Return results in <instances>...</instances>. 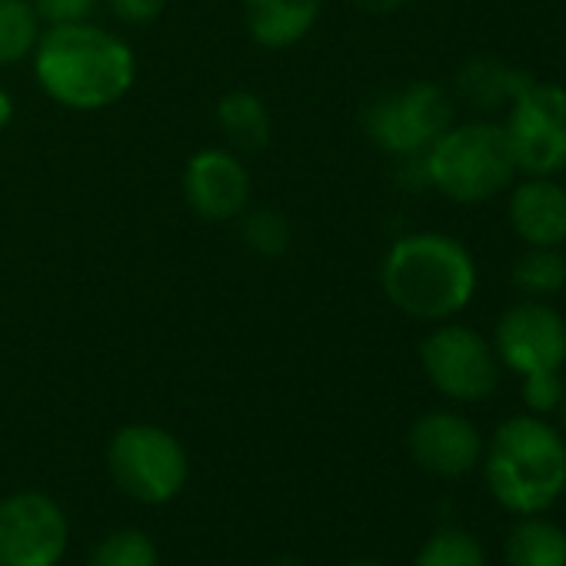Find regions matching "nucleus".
I'll return each mask as SVG.
<instances>
[{
  "instance_id": "nucleus-4",
  "label": "nucleus",
  "mask_w": 566,
  "mask_h": 566,
  "mask_svg": "<svg viewBox=\"0 0 566 566\" xmlns=\"http://www.w3.org/2000/svg\"><path fill=\"white\" fill-rule=\"evenodd\" d=\"M430 190L453 203H483L510 190L520 177L503 120L476 117L450 124V130L423 154Z\"/></svg>"
},
{
  "instance_id": "nucleus-11",
  "label": "nucleus",
  "mask_w": 566,
  "mask_h": 566,
  "mask_svg": "<svg viewBox=\"0 0 566 566\" xmlns=\"http://www.w3.org/2000/svg\"><path fill=\"white\" fill-rule=\"evenodd\" d=\"M180 193L203 223H233L250 207L253 177L237 150L200 147L184 164Z\"/></svg>"
},
{
  "instance_id": "nucleus-29",
  "label": "nucleus",
  "mask_w": 566,
  "mask_h": 566,
  "mask_svg": "<svg viewBox=\"0 0 566 566\" xmlns=\"http://www.w3.org/2000/svg\"><path fill=\"white\" fill-rule=\"evenodd\" d=\"M556 413H559V423H563V430H566V394H563V400H559V410H556Z\"/></svg>"
},
{
  "instance_id": "nucleus-12",
  "label": "nucleus",
  "mask_w": 566,
  "mask_h": 566,
  "mask_svg": "<svg viewBox=\"0 0 566 566\" xmlns=\"http://www.w3.org/2000/svg\"><path fill=\"white\" fill-rule=\"evenodd\" d=\"M407 450L430 476L460 480L480 463L483 437L473 420L457 410H427L410 423Z\"/></svg>"
},
{
  "instance_id": "nucleus-3",
  "label": "nucleus",
  "mask_w": 566,
  "mask_h": 566,
  "mask_svg": "<svg viewBox=\"0 0 566 566\" xmlns=\"http://www.w3.org/2000/svg\"><path fill=\"white\" fill-rule=\"evenodd\" d=\"M483 480L493 500L516 513H543L566 490V440L546 417H506L483 443Z\"/></svg>"
},
{
  "instance_id": "nucleus-1",
  "label": "nucleus",
  "mask_w": 566,
  "mask_h": 566,
  "mask_svg": "<svg viewBox=\"0 0 566 566\" xmlns=\"http://www.w3.org/2000/svg\"><path fill=\"white\" fill-rule=\"evenodd\" d=\"M31 64L41 91L54 104L81 114L120 104L137 84L134 48L94 21L44 28Z\"/></svg>"
},
{
  "instance_id": "nucleus-17",
  "label": "nucleus",
  "mask_w": 566,
  "mask_h": 566,
  "mask_svg": "<svg viewBox=\"0 0 566 566\" xmlns=\"http://www.w3.org/2000/svg\"><path fill=\"white\" fill-rule=\"evenodd\" d=\"M506 566H566V530L543 513L520 516L503 543Z\"/></svg>"
},
{
  "instance_id": "nucleus-22",
  "label": "nucleus",
  "mask_w": 566,
  "mask_h": 566,
  "mask_svg": "<svg viewBox=\"0 0 566 566\" xmlns=\"http://www.w3.org/2000/svg\"><path fill=\"white\" fill-rule=\"evenodd\" d=\"M87 566H160V553L147 533L117 530L94 546Z\"/></svg>"
},
{
  "instance_id": "nucleus-9",
  "label": "nucleus",
  "mask_w": 566,
  "mask_h": 566,
  "mask_svg": "<svg viewBox=\"0 0 566 566\" xmlns=\"http://www.w3.org/2000/svg\"><path fill=\"white\" fill-rule=\"evenodd\" d=\"M71 543L61 503L41 490L0 500V566H57Z\"/></svg>"
},
{
  "instance_id": "nucleus-18",
  "label": "nucleus",
  "mask_w": 566,
  "mask_h": 566,
  "mask_svg": "<svg viewBox=\"0 0 566 566\" xmlns=\"http://www.w3.org/2000/svg\"><path fill=\"white\" fill-rule=\"evenodd\" d=\"M513 291L526 301H549L566 287V250L563 247H523L510 263Z\"/></svg>"
},
{
  "instance_id": "nucleus-20",
  "label": "nucleus",
  "mask_w": 566,
  "mask_h": 566,
  "mask_svg": "<svg viewBox=\"0 0 566 566\" xmlns=\"http://www.w3.org/2000/svg\"><path fill=\"white\" fill-rule=\"evenodd\" d=\"M240 240L250 253L276 260L291 250L294 243V227L287 220V213L276 210V207H247L240 217Z\"/></svg>"
},
{
  "instance_id": "nucleus-23",
  "label": "nucleus",
  "mask_w": 566,
  "mask_h": 566,
  "mask_svg": "<svg viewBox=\"0 0 566 566\" xmlns=\"http://www.w3.org/2000/svg\"><path fill=\"white\" fill-rule=\"evenodd\" d=\"M563 394H566L563 370L520 377V397H523L526 413H533V417H549V413H556V410H559Z\"/></svg>"
},
{
  "instance_id": "nucleus-2",
  "label": "nucleus",
  "mask_w": 566,
  "mask_h": 566,
  "mask_svg": "<svg viewBox=\"0 0 566 566\" xmlns=\"http://www.w3.org/2000/svg\"><path fill=\"white\" fill-rule=\"evenodd\" d=\"M480 270L470 247L440 230L397 237L380 260V291L394 311L420 324L457 321L476 297Z\"/></svg>"
},
{
  "instance_id": "nucleus-30",
  "label": "nucleus",
  "mask_w": 566,
  "mask_h": 566,
  "mask_svg": "<svg viewBox=\"0 0 566 566\" xmlns=\"http://www.w3.org/2000/svg\"><path fill=\"white\" fill-rule=\"evenodd\" d=\"M563 250H566V243H563Z\"/></svg>"
},
{
  "instance_id": "nucleus-19",
  "label": "nucleus",
  "mask_w": 566,
  "mask_h": 566,
  "mask_svg": "<svg viewBox=\"0 0 566 566\" xmlns=\"http://www.w3.org/2000/svg\"><path fill=\"white\" fill-rule=\"evenodd\" d=\"M41 31L44 24L31 0H0V67H18L31 61Z\"/></svg>"
},
{
  "instance_id": "nucleus-14",
  "label": "nucleus",
  "mask_w": 566,
  "mask_h": 566,
  "mask_svg": "<svg viewBox=\"0 0 566 566\" xmlns=\"http://www.w3.org/2000/svg\"><path fill=\"white\" fill-rule=\"evenodd\" d=\"M324 18V0H243V24L256 48L287 51L311 38Z\"/></svg>"
},
{
  "instance_id": "nucleus-24",
  "label": "nucleus",
  "mask_w": 566,
  "mask_h": 566,
  "mask_svg": "<svg viewBox=\"0 0 566 566\" xmlns=\"http://www.w3.org/2000/svg\"><path fill=\"white\" fill-rule=\"evenodd\" d=\"M31 4H34L44 28H57V24L94 21V14L101 11L104 0H31Z\"/></svg>"
},
{
  "instance_id": "nucleus-10",
  "label": "nucleus",
  "mask_w": 566,
  "mask_h": 566,
  "mask_svg": "<svg viewBox=\"0 0 566 566\" xmlns=\"http://www.w3.org/2000/svg\"><path fill=\"white\" fill-rule=\"evenodd\" d=\"M493 350L503 370L516 377L563 370L566 364V321L549 301L520 297L493 327Z\"/></svg>"
},
{
  "instance_id": "nucleus-16",
  "label": "nucleus",
  "mask_w": 566,
  "mask_h": 566,
  "mask_svg": "<svg viewBox=\"0 0 566 566\" xmlns=\"http://www.w3.org/2000/svg\"><path fill=\"white\" fill-rule=\"evenodd\" d=\"M217 127L223 134V147L247 157V154H260L270 144L273 117L260 94L247 87H233L217 101Z\"/></svg>"
},
{
  "instance_id": "nucleus-13",
  "label": "nucleus",
  "mask_w": 566,
  "mask_h": 566,
  "mask_svg": "<svg viewBox=\"0 0 566 566\" xmlns=\"http://www.w3.org/2000/svg\"><path fill=\"white\" fill-rule=\"evenodd\" d=\"M510 227L523 247H563L566 243V187L556 177L513 180L506 203Z\"/></svg>"
},
{
  "instance_id": "nucleus-5",
  "label": "nucleus",
  "mask_w": 566,
  "mask_h": 566,
  "mask_svg": "<svg viewBox=\"0 0 566 566\" xmlns=\"http://www.w3.org/2000/svg\"><path fill=\"white\" fill-rule=\"evenodd\" d=\"M360 120L380 154L394 160L423 157L457 120V104L440 84L413 81L370 97Z\"/></svg>"
},
{
  "instance_id": "nucleus-7",
  "label": "nucleus",
  "mask_w": 566,
  "mask_h": 566,
  "mask_svg": "<svg viewBox=\"0 0 566 566\" xmlns=\"http://www.w3.org/2000/svg\"><path fill=\"white\" fill-rule=\"evenodd\" d=\"M420 367L430 387L453 403H480L500 384V360L493 344L457 321L433 324L420 340Z\"/></svg>"
},
{
  "instance_id": "nucleus-28",
  "label": "nucleus",
  "mask_w": 566,
  "mask_h": 566,
  "mask_svg": "<svg viewBox=\"0 0 566 566\" xmlns=\"http://www.w3.org/2000/svg\"><path fill=\"white\" fill-rule=\"evenodd\" d=\"M344 566H387V563H380V559H350Z\"/></svg>"
},
{
  "instance_id": "nucleus-15",
  "label": "nucleus",
  "mask_w": 566,
  "mask_h": 566,
  "mask_svg": "<svg viewBox=\"0 0 566 566\" xmlns=\"http://www.w3.org/2000/svg\"><path fill=\"white\" fill-rule=\"evenodd\" d=\"M533 84L530 74L510 67L506 61L493 57V54H480V57H470L460 71H457V97L480 111V114H496V111H506L526 87Z\"/></svg>"
},
{
  "instance_id": "nucleus-21",
  "label": "nucleus",
  "mask_w": 566,
  "mask_h": 566,
  "mask_svg": "<svg viewBox=\"0 0 566 566\" xmlns=\"http://www.w3.org/2000/svg\"><path fill=\"white\" fill-rule=\"evenodd\" d=\"M413 566H486V549L473 533L443 526L417 549Z\"/></svg>"
},
{
  "instance_id": "nucleus-27",
  "label": "nucleus",
  "mask_w": 566,
  "mask_h": 566,
  "mask_svg": "<svg viewBox=\"0 0 566 566\" xmlns=\"http://www.w3.org/2000/svg\"><path fill=\"white\" fill-rule=\"evenodd\" d=\"M14 114H18V107H14V97H11V91L0 84V134H4L11 124H14Z\"/></svg>"
},
{
  "instance_id": "nucleus-25",
  "label": "nucleus",
  "mask_w": 566,
  "mask_h": 566,
  "mask_svg": "<svg viewBox=\"0 0 566 566\" xmlns=\"http://www.w3.org/2000/svg\"><path fill=\"white\" fill-rule=\"evenodd\" d=\"M104 4L127 28H147L167 11V0H104Z\"/></svg>"
},
{
  "instance_id": "nucleus-8",
  "label": "nucleus",
  "mask_w": 566,
  "mask_h": 566,
  "mask_svg": "<svg viewBox=\"0 0 566 566\" xmlns=\"http://www.w3.org/2000/svg\"><path fill=\"white\" fill-rule=\"evenodd\" d=\"M520 174L556 177L566 170V87L533 81L503 117Z\"/></svg>"
},
{
  "instance_id": "nucleus-26",
  "label": "nucleus",
  "mask_w": 566,
  "mask_h": 566,
  "mask_svg": "<svg viewBox=\"0 0 566 566\" xmlns=\"http://www.w3.org/2000/svg\"><path fill=\"white\" fill-rule=\"evenodd\" d=\"M344 4H350L354 11L370 14V18H387V14L403 11V8L410 4V0H344Z\"/></svg>"
},
{
  "instance_id": "nucleus-6",
  "label": "nucleus",
  "mask_w": 566,
  "mask_h": 566,
  "mask_svg": "<svg viewBox=\"0 0 566 566\" xmlns=\"http://www.w3.org/2000/svg\"><path fill=\"white\" fill-rule=\"evenodd\" d=\"M107 470L130 500L164 506L187 486L190 457L170 430L157 423H127L107 443Z\"/></svg>"
}]
</instances>
